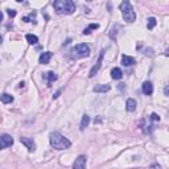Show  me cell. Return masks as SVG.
<instances>
[{"label":"cell","mask_w":169,"mask_h":169,"mask_svg":"<svg viewBox=\"0 0 169 169\" xmlns=\"http://www.w3.org/2000/svg\"><path fill=\"white\" fill-rule=\"evenodd\" d=\"M136 106H137V103H136L135 99H132V98L127 99V102H125V110L128 112H134L136 110Z\"/></svg>","instance_id":"obj_9"},{"label":"cell","mask_w":169,"mask_h":169,"mask_svg":"<svg viewBox=\"0 0 169 169\" xmlns=\"http://www.w3.org/2000/svg\"><path fill=\"white\" fill-rule=\"evenodd\" d=\"M141 90H143V93L146 94V95H151V94L153 93V84H152V82H149V81L144 82Z\"/></svg>","instance_id":"obj_10"},{"label":"cell","mask_w":169,"mask_h":169,"mask_svg":"<svg viewBox=\"0 0 169 169\" xmlns=\"http://www.w3.org/2000/svg\"><path fill=\"white\" fill-rule=\"evenodd\" d=\"M151 169H161V166L157 165V164H155V165H152V168H151Z\"/></svg>","instance_id":"obj_26"},{"label":"cell","mask_w":169,"mask_h":169,"mask_svg":"<svg viewBox=\"0 0 169 169\" xmlns=\"http://www.w3.org/2000/svg\"><path fill=\"white\" fill-rule=\"evenodd\" d=\"M119 29H120L119 25H114V27L111 28L110 33H108V36H110L111 40H116V36H118V31H119Z\"/></svg>","instance_id":"obj_17"},{"label":"cell","mask_w":169,"mask_h":169,"mask_svg":"<svg viewBox=\"0 0 169 169\" xmlns=\"http://www.w3.org/2000/svg\"><path fill=\"white\" fill-rule=\"evenodd\" d=\"M20 141H21V144H24V146L28 148L29 152H34L36 144H34V141L32 140L31 137H24V136H21V137H20Z\"/></svg>","instance_id":"obj_8"},{"label":"cell","mask_w":169,"mask_h":169,"mask_svg":"<svg viewBox=\"0 0 169 169\" xmlns=\"http://www.w3.org/2000/svg\"><path fill=\"white\" fill-rule=\"evenodd\" d=\"M149 120H152V122H160V116L157 115V114H151V116H149Z\"/></svg>","instance_id":"obj_22"},{"label":"cell","mask_w":169,"mask_h":169,"mask_svg":"<svg viewBox=\"0 0 169 169\" xmlns=\"http://www.w3.org/2000/svg\"><path fill=\"white\" fill-rule=\"evenodd\" d=\"M86 161H87L86 156H83V155L78 156L73 164V169H86Z\"/></svg>","instance_id":"obj_7"},{"label":"cell","mask_w":169,"mask_h":169,"mask_svg":"<svg viewBox=\"0 0 169 169\" xmlns=\"http://www.w3.org/2000/svg\"><path fill=\"white\" fill-rule=\"evenodd\" d=\"M156 23H157V21H156L155 17H149L148 23H147V28H148V29H153V28L156 27Z\"/></svg>","instance_id":"obj_21"},{"label":"cell","mask_w":169,"mask_h":169,"mask_svg":"<svg viewBox=\"0 0 169 169\" xmlns=\"http://www.w3.org/2000/svg\"><path fill=\"white\" fill-rule=\"evenodd\" d=\"M49 140H50V146L54 148V149H58V151H62V149H68L70 148L71 146V143L66 139L64 135H61L59 132H52L50 134V137H49Z\"/></svg>","instance_id":"obj_2"},{"label":"cell","mask_w":169,"mask_h":169,"mask_svg":"<svg viewBox=\"0 0 169 169\" xmlns=\"http://www.w3.org/2000/svg\"><path fill=\"white\" fill-rule=\"evenodd\" d=\"M110 89H111L110 84H96L93 90H94V93H107V91H110Z\"/></svg>","instance_id":"obj_13"},{"label":"cell","mask_w":169,"mask_h":169,"mask_svg":"<svg viewBox=\"0 0 169 169\" xmlns=\"http://www.w3.org/2000/svg\"><path fill=\"white\" fill-rule=\"evenodd\" d=\"M136 64V61H135V58H132V57H130V56H124L122 57V65L123 66H134Z\"/></svg>","instance_id":"obj_12"},{"label":"cell","mask_w":169,"mask_h":169,"mask_svg":"<svg viewBox=\"0 0 169 169\" xmlns=\"http://www.w3.org/2000/svg\"><path fill=\"white\" fill-rule=\"evenodd\" d=\"M2 41H3V38H2V36H0V44H2Z\"/></svg>","instance_id":"obj_28"},{"label":"cell","mask_w":169,"mask_h":169,"mask_svg":"<svg viewBox=\"0 0 169 169\" xmlns=\"http://www.w3.org/2000/svg\"><path fill=\"white\" fill-rule=\"evenodd\" d=\"M45 77L48 78V84H49V86H50V84H52L54 81L57 79V74H56V73H53V71H49V73H46Z\"/></svg>","instance_id":"obj_18"},{"label":"cell","mask_w":169,"mask_h":169,"mask_svg":"<svg viewBox=\"0 0 169 169\" xmlns=\"http://www.w3.org/2000/svg\"><path fill=\"white\" fill-rule=\"evenodd\" d=\"M25 38L28 41V44H31V45H34V44H37V42H38L37 36H34V34H27Z\"/></svg>","instance_id":"obj_19"},{"label":"cell","mask_w":169,"mask_h":169,"mask_svg":"<svg viewBox=\"0 0 169 169\" xmlns=\"http://www.w3.org/2000/svg\"><path fill=\"white\" fill-rule=\"evenodd\" d=\"M7 13H8L9 17H15V16H16V11H15V9H8Z\"/></svg>","instance_id":"obj_23"},{"label":"cell","mask_w":169,"mask_h":169,"mask_svg":"<svg viewBox=\"0 0 169 169\" xmlns=\"http://www.w3.org/2000/svg\"><path fill=\"white\" fill-rule=\"evenodd\" d=\"M31 20H32V15H31V16H25V17H23V21H25V23H29ZM33 23H36V21L33 20Z\"/></svg>","instance_id":"obj_24"},{"label":"cell","mask_w":169,"mask_h":169,"mask_svg":"<svg viewBox=\"0 0 169 169\" xmlns=\"http://www.w3.org/2000/svg\"><path fill=\"white\" fill-rule=\"evenodd\" d=\"M90 56V48L86 44H78L74 48H71L69 52V57L71 59H78V58H84Z\"/></svg>","instance_id":"obj_3"},{"label":"cell","mask_w":169,"mask_h":169,"mask_svg":"<svg viewBox=\"0 0 169 169\" xmlns=\"http://www.w3.org/2000/svg\"><path fill=\"white\" fill-rule=\"evenodd\" d=\"M53 8L58 15H71L75 12V4L71 0H56L53 2Z\"/></svg>","instance_id":"obj_1"},{"label":"cell","mask_w":169,"mask_h":169,"mask_svg":"<svg viewBox=\"0 0 169 169\" xmlns=\"http://www.w3.org/2000/svg\"><path fill=\"white\" fill-rule=\"evenodd\" d=\"M120 11H122L124 21L134 23L136 20V13H135V11H134V8H132V5H131V3L128 2V0L122 2V4H120Z\"/></svg>","instance_id":"obj_4"},{"label":"cell","mask_w":169,"mask_h":169,"mask_svg":"<svg viewBox=\"0 0 169 169\" xmlns=\"http://www.w3.org/2000/svg\"><path fill=\"white\" fill-rule=\"evenodd\" d=\"M50 58H52V53H50V52H44V53H41L38 61H40V64H42V65H46V64H49Z\"/></svg>","instance_id":"obj_11"},{"label":"cell","mask_w":169,"mask_h":169,"mask_svg":"<svg viewBox=\"0 0 169 169\" xmlns=\"http://www.w3.org/2000/svg\"><path fill=\"white\" fill-rule=\"evenodd\" d=\"M105 53H106V50L105 49H102L100 50V53H99V57H98V61H96V64L91 68V70H90V73H89V77L90 78H93L96 73L99 71V69H100V66H102V62H103V57H105Z\"/></svg>","instance_id":"obj_5"},{"label":"cell","mask_w":169,"mask_h":169,"mask_svg":"<svg viewBox=\"0 0 169 169\" xmlns=\"http://www.w3.org/2000/svg\"><path fill=\"white\" fill-rule=\"evenodd\" d=\"M0 100H2L3 103H5V105H7V103H12V102H13V96L7 94V93H4V94L0 95Z\"/></svg>","instance_id":"obj_15"},{"label":"cell","mask_w":169,"mask_h":169,"mask_svg":"<svg viewBox=\"0 0 169 169\" xmlns=\"http://www.w3.org/2000/svg\"><path fill=\"white\" fill-rule=\"evenodd\" d=\"M164 94H165V95H168V94H169V87H168V84H166L165 89H164Z\"/></svg>","instance_id":"obj_25"},{"label":"cell","mask_w":169,"mask_h":169,"mask_svg":"<svg viewBox=\"0 0 169 169\" xmlns=\"http://www.w3.org/2000/svg\"><path fill=\"white\" fill-rule=\"evenodd\" d=\"M96 28H99V24H96V23L95 24H90V25L83 31V34H90L93 29H96Z\"/></svg>","instance_id":"obj_20"},{"label":"cell","mask_w":169,"mask_h":169,"mask_svg":"<svg viewBox=\"0 0 169 169\" xmlns=\"http://www.w3.org/2000/svg\"><path fill=\"white\" fill-rule=\"evenodd\" d=\"M122 77H123V73L119 68H114L111 70V78L112 79H122Z\"/></svg>","instance_id":"obj_14"},{"label":"cell","mask_w":169,"mask_h":169,"mask_svg":"<svg viewBox=\"0 0 169 169\" xmlns=\"http://www.w3.org/2000/svg\"><path fill=\"white\" fill-rule=\"evenodd\" d=\"M13 144V137L8 134H4L0 136V149H5Z\"/></svg>","instance_id":"obj_6"},{"label":"cell","mask_w":169,"mask_h":169,"mask_svg":"<svg viewBox=\"0 0 169 169\" xmlns=\"http://www.w3.org/2000/svg\"><path fill=\"white\" fill-rule=\"evenodd\" d=\"M2 21H3V12L0 11V23H2Z\"/></svg>","instance_id":"obj_27"},{"label":"cell","mask_w":169,"mask_h":169,"mask_svg":"<svg viewBox=\"0 0 169 169\" xmlns=\"http://www.w3.org/2000/svg\"><path fill=\"white\" fill-rule=\"evenodd\" d=\"M89 123H90V116L89 115H83V118L81 120V125H79L81 131H83L86 127H89Z\"/></svg>","instance_id":"obj_16"}]
</instances>
